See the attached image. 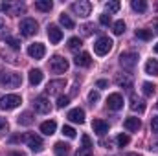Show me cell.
Returning a JSON list of instances; mask_svg holds the SVG:
<instances>
[{"label":"cell","mask_w":158,"mask_h":156,"mask_svg":"<svg viewBox=\"0 0 158 156\" xmlns=\"http://www.w3.org/2000/svg\"><path fill=\"white\" fill-rule=\"evenodd\" d=\"M88 101H90L92 105H94L96 101H99V92H94V90H92V92L88 94Z\"/></svg>","instance_id":"39"},{"label":"cell","mask_w":158,"mask_h":156,"mask_svg":"<svg viewBox=\"0 0 158 156\" xmlns=\"http://www.w3.org/2000/svg\"><path fill=\"white\" fill-rule=\"evenodd\" d=\"M156 109H158V103H156Z\"/></svg>","instance_id":"52"},{"label":"cell","mask_w":158,"mask_h":156,"mask_svg":"<svg viewBox=\"0 0 158 156\" xmlns=\"http://www.w3.org/2000/svg\"><path fill=\"white\" fill-rule=\"evenodd\" d=\"M68 103H70V97H68V96H59V99H57V109H64Z\"/></svg>","instance_id":"35"},{"label":"cell","mask_w":158,"mask_h":156,"mask_svg":"<svg viewBox=\"0 0 158 156\" xmlns=\"http://www.w3.org/2000/svg\"><path fill=\"white\" fill-rule=\"evenodd\" d=\"M48 39H50L52 44H57V42H61V39H63V31L55 24H50L48 26Z\"/></svg>","instance_id":"14"},{"label":"cell","mask_w":158,"mask_h":156,"mask_svg":"<svg viewBox=\"0 0 158 156\" xmlns=\"http://www.w3.org/2000/svg\"><path fill=\"white\" fill-rule=\"evenodd\" d=\"M20 142H26V143H28V147H30L33 153H40V151H42V147H44V143H42L40 136H37L35 132H28V134L20 136Z\"/></svg>","instance_id":"2"},{"label":"cell","mask_w":158,"mask_h":156,"mask_svg":"<svg viewBox=\"0 0 158 156\" xmlns=\"http://www.w3.org/2000/svg\"><path fill=\"white\" fill-rule=\"evenodd\" d=\"M155 149H158V142H156V143H155Z\"/></svg>","instance_id":"51"},{"label":"cell","mask_w":158,"mask_h":156,"mask_svg":"<svg viewBox=\"0 0 158 156\" xmlns=\"http://www.w3.org/2000/svg\"><path fill=\"white\" fill-rule=\"evenodd\" d=\"M50 70L53 74H64L68 70V61L64 57H61V55H53L50 59Z\"/></svg>","instance_id":"4"},{"label":"cell","mask_w":158,"mask_h":156,"mask_svg":"<svg viewBox=\"0 0 158 156\" xmlns=\"http://www.w3.org/2000/svg\"><path fill=\"white\" fill-rule=\"evenodd\" d=\"M92 129H94V132H96L98 136H103V134L109 132V123L103 121V119H94V121H92Z\"/></svg>","instance_id":"15"},{"label":"cell","mask_w":158,"mask_h":156,"mask_svg":"<svg viewBox=\"0 0 158 156\" xmlns=\"http://www.w3.org/2000/svg\"><path fill=\"white\" fill-rule=\"evenodd\" d=\"M55 129H57V123H55L53 119L40 123V132H42V134H46V136H52V134L55 132Z\"/></svg>","instance_id":"20"},{"label":"cell","mask_w":158,"mask_h":156,"mask_svg":"<svg viewBox=\"0 0 158 156\" xmlns=\"http://www.w3.org/2000/svg\"><path fill=\"white\" fill-rule=\"evenodd\" d=\"M151 129H153V132H156L158 134V116L153 117V121H151Z\"/></svg>","instance_id":"43"},{"label":"cell","mask_w":158,"mask_h":156,"mask_svg":"<svg viewBox=\"0 0 158 156\" xmlns=\"http://www.w3.org/2000/svg\"><path fill=\"white\" fill-rule=\"evenodd\" d=\"M107 84H109V83H107L105 79H99V81H98V88H105Z\"/></svg>","instance_id":"46"},{"label":"cell","mask_w":158,"mask_h":156,"mask_svg":"<svg viewBox=\"0 0 158 156\" xmlns=\"http://www.w3.org/2000/svg\"><path fill=\"white\" fill-rule=\"evenodd\" d=\"M0 9L4 13H7V15H20V13L26 11V6L22 2H4L0 6Z\"/></svg>","instance_id":"7"},{"label":"cell","mask_w":158,"mask_h":156,"mask_svg":"<svg viewBox=\"0 0 158 156\" xmlns=\"http://www.w3.org/2000/svg\"><path fill=\"white\" fill-rule=\"evenodd\" d=\"M52 7H53V2H52V0H37V2H35V9L44 11V13L50 11Z\"/></svg>","instance_id":"25"},{"label":"cell","mask_w":158,"mask_h":156,"mask_svg":"<svg viewBox=\"0 0 158 156\" xmlns=\"http://www.w3.org/2000/svg\"><path fill=\"white\" fill-rule=\"evenodd\" d=\"M81 140H83V147H86V149H92V142H90V138H88L86 134H85Z\"/></svg>","instance_id":"42"},{"label":"cell","mask_w":158,"mask_h":156,"mask_svg":"<svg viewBox=\"0 0 158 156\" xmlns=\"http://www.w3.org/2000/svg\"><path fill=\"white\" fill-rule=\"evenodd\" d=\"M123 127H125L127 130L136 132V130L142 129V121H140V117H127V119L123 121Z\"/></svg>","instance_id":"16"},{"label":"cell","mask_w":158,"mask_h":156,"mask_svg":"<svg viewBox=\"0 0 158 156\" xmlns=\"http://www.w3.org/2000/svg\"><path fill=\"white\" fill-rule=\"evenodd\" d=\"M6 42L13 48V50H20V40L19 39H13V37H6Z\"/></svg>","instance_id":"37"},{"label":"cell","mask_w":158,"mask_h":156,"mask_svg":"<svg viewBox=\"0 0 158 156\" xmlns=\"http://www.w3.org/2000/svg\"><path fill=\"white\" fill-rule=\"evenodd\" d=\"M74 63L77 64V66H90L92 64V57H90V53H86V51H81L76 55V59H74Z\"/></svg>","instance_id":"17"},{"label":"cell","mask_w":158,"mask_h":156,"mask_svg":"<svg viewBox=\"0 0 158 156\" xmlns=\"http://www.w3.org/2000/svg\"><path fill=\"white\" fill-rule=\"evenodd\" d=\"M136 37L142 40H149L153 37V33H151V30H136Z\"/></svg>","instance_id":"32"},{"label":"cell","mask_w":158,"mask_h":156,"mask_svg":"<svg viewBox=\"0 0 158 156\" xmlns=\"http://www.w3.org/2000/svg\"><path fill=\"white\" fill-rule=\"evenodd\" d=\"M7 156H26V154H24V153H20V151H11Z\"/></svg>","instance_id":"47"},{"label":"cell","mask_w":158,"mask_h":156,"mask_svg":"<svg viewBox=\"0 0 158 156\" xmlns=\"http://www.w3.org/2000/svg\"><path fill=\"white\" fill-rule=\"evenodd\" d=\"M0 84L6 88H19L22 84V76L17 72H0Z\"/></svg>","instance_id":"1"},{"label":"cell","mask_w":158,"mask_h":156,"mask_svg":"<svg viewBox=\"0 0 158 156\" xmlns=\"http://www.w3.org/2000/svg\"><path fill=\"white\" fill-rule=\"evenodd\" d=\"M40 81H42V72L37 70V68L30 70V84H31V86H37Z\"/></svg>","instance_id":"22"},{"label":"cell","mask_w":158,"mask_h":156,"mask_svg":"<svg viewBox=\"0 0 158 156\" xmlns=\"http://www.w3.org/2000/svg\"><path fill=\"white\" fill-rule=\"evenodd\" d=\"M44 53H46V48H44V44H40V42H33V44L28 46V55H30L31 59H42Z\"/></svg>","instance_id":"10"},{"label":"cell","mask_w":158,"mask_h":156,"mask_svg":"<svg viewBox=\"0 0 158 156\" xmlns=\"http://www.w3.org/2000/svg\"><path fill=\"white\" fill-rule=\"evenodd\" d=\"M145 74H149V76H158V61L149 59V61L145 63Z\"/></svg>","instance_id":"24"},{"label":"cell","mask_w":158,"mask_h":156,"mask_svg":"<svg viewBox=\"0 0 158 156\" xmlns=\"http://www.w3.org/2000/svg\"><path fill=\"white\" fill-rule=\"evenodd\" d=\"M76 156H92V149H86V147H81L77 151Z\"/></svg>","instance_id":"40"},{"label":"cell","mask_w":158,"mask_h":156,"mask_svg":"<svg viewBox=\"0 0 158 156\" xmlns=\"http://www.w3.org/2000/svg\"><path fill=\"white\" fill-rule=\"evenodd\" d=\"M33 107H35V110L39 112V114H48L50 112V101L44 97V96H39V97H35V101H33Z\"/></svg>","instance_id":"12"},{"label":"cell","mask_w":158,"mask_h":156,"mask_svg":"<svg viewBox=\"0 0 158 156\" xmlns=\"http://www.w3.org/2000/svg\"><path fill=\"white\" fill-rule=\"evenodd\" d=\"M59 20H61V24L66 28V30H74V20L66 15V13H61V17H59Z\"/></svg>","instance_id":"28"},{"label":"cell","mask_w":158,"mask_h":156,"mask_svg":"<svg viewBox=\"0 0 158 156\" xmlns=\"http://www.w3.org/2000/svg\"><path fill=\"white\" fill-rule=\"evenodd\" d=\"M2 28H4V18L0 17V30H2Z\"/></svg>","instance_id":"48"},{"label":"cell","mask_w":158,"mask_h":156,"mask_svg":"<svg viewBox=\"0 0 158 156\" xmlns=\"http://www.w3.org/2000/svg\"><path fill=\"white\" fill-rule=\"evenodd\" d=\"M142 88H143V96H147V97H151L156 92V84H153V83H143Z\"/></svg>","instance_id":"29"},{"label":"cell","mask_w":158,"mask_h":156,"mask_svg":"<svg viewBox=\"0 0 158 156\" xmlns=\"http://www.w3.org/2000/svg\"><path fill=\"white\" fill-rule=\"evenodd\" d=\"M112 31H114V35H121V33L125 31V22H123V20L114 22V26H112Z\"/></svg>","instance_id":"34"},{"label":"cell","mask_w":158,"mask_h":156,"mask_svg":"<svg viewBox=\"0 0 158 156\" xmlns=\"http://www.w3.org/2000/svg\"><path fill=\"white\" fill-rule=\"evenodd\" d=\"M81 31H83L85 37H88V35H92V31H96V30H94V24H85V26L81 28Z\"/></svg>","instance_id":"38"},{"label":"cell","mask_w":158,"mask_h":156,"mask_svg":"<svg viewBox=\"0 0 158 156\" xmlns=\"http://www.w3.org/2000/svg\"><path fill=\"white\" fill-rule=\"evenodd\" d=\"M127 156H140V154H136V153H131V154H127Z\"/></svg>","instance_id":"49"},{"label":"cell","mask_w":158,"mask_h":156,"mask_svg":"<svg viewBox=\"0 0 158 156\" xmlns=\"http://www.w3.org/2000/svg\"><path fill=\"white\" fill-rule=\"evenodd\" d=\"M6 130H7V121H6L4 117H0V134L6 132Z\"/></svg>","instance_id":"44"},{"label":"cell","mask_w":158,"mask_h":156,"mask_svg":"<svg viewBox=\"0 0 158 156\" xmlns=\"http://www.w3.org/2000/svg\"><path fill=\"white\" fill-rule=\"evenodd\" d=\"M112 40L109 39V37H99V39L94 42V51L98 53V55H107L110 50H112Z\"/></svg>","instance_id":"6"},{"label":"cell","mask_w":158,"mask_h":156,"mask_svg":"<svg viewBox=\"0 0 158 156\" xmlns=\"http://www.w3.org/2000/svg\"><path fill=\"white\" fill-rule=\"evenodd\" d=\"M37 28H39V24H37V20L35 18H22L20 20V24H19V30H20V33L24 35V37H31L33 33H37Z\"/></svg>","instance_id":"3"},{"label":"cell","mask_w":158,"mask_h":156,"mask_svg":"<svg viewBox=\"0 0 158 156\" xmlns=\"http://www.w3.org/2000/svg\"><path fill=\"white\" fill-rule=\"evenodd\" d=\"M68 119L70 121H74V123H85V110L83 109H72L70 112H68Z\"/></svg>","instance_id":"18"},{"label":"cell","mask_w":158,"mask_h":156,"mask_svg":"<svg viewBox=\"0 0 158 156\" xmlns=\"http://www.w3.org/2000/svg\"><path fill=\"white\" fill-rule=\"evenodd\" d=\"M151 28H153V30H151V33H155V35H158V18H155V20H153Z\"/></svg>","instance_id":"45"},{"label":"cell","mask_w":158,"mask_h":156,"mask_svg":"<svg viewBox=\"0 0 158 156\" xmlns=\"http://www.w3.org/2000/svg\"><path fill=\"white\" fill-rule=\"evenodd\" d=\"M20 103H22L20 96H17V94H7V96H4V97L0 99V109H2V110H13V109H17Z\"/></svg>","instance_id":"5"},{"label":"cell","mask_w":158,"mask_h":156,"mask_svg":"<svg viewBox=\"0 0 158 156\" xmlns=\"http://www.w3.org/2000/svg\"><path fill=\"white\" fill-rule=\"evenodd\" d=\"M64 86H66V81H64V79H55V81H50V83H48V86H46V94L55 96V94H59Z\"/></svg>","instance_id":"11"},{"label":"cell","mask_w":158,"mask_h":156,"mask_svg":"<svg viewBox=\"0 0 158 156\" xmlns=\"http://www.w3.org/2000/svg\"><path fill=\"white\" fill-rule=\"evenodd\" d=\"M63 134H64L66 138H76V129H74V127L64 125V127H63Z\"/></svg>","instance_id":"36"},{"label":"cell","mask_w":158,"mask_h":156,"mask_svg":"<svg viewBox=\"0 0 158 156\" xmlns=\"http://www.w3.org/2000/svg\"><path fill=\"white\" fill-rule=\"evenodd\" d=\"M81 46H83V42H81L79 37H72V39H68V48H70L72 51H77Z\"/></svg>","instance_id":"30"},{"label":"cell","mask_w":158,"mask_h":156,"mask_svg":"<svg viewBox=\"0 0 158 156\" xmlns=\"http://www.w3.org/2000/svg\"><path fill=\"white\" fill-rule=\"evenodd\" d=\"M105 9H107L109 13H116V11H119V2L118 0H110V2H107V4H105Z\"/></svg>","instance_id":"31"},{"label":"cell","mask_w":158,"mask_h":156,"mask_svg":"<svg viewBox=\"0 0 158 156\" xmlns=\"http://www.w3.org/2000/svg\"><path fill=\"white\" fill-rule=\"evenodd\" d=\"M17 121H19V125H31L33 123V114L31 112H22L17 117Z\"/></svg>","instance_id":"26"},{"label":"cell","mask_w":158,"mask_h":156,"mask_svg":"<svg viewBox=\"0 0 158 156\" xmlns=\"http://www.w3.org/2000/svg\"><path fill=\"white\" fill-rule=\"evenodd\" d=\"M129 142H131V138H129L127 134H118V136H116V143H118V147H125V145H129Z\"/></svg>","instance_id":"33"},{"label":"cell","mask_w":158,"mask_h":156,"mask_svg":"<svg viewBox=\"0 0 158 156\" xmlns=\"http://www.w3.org/2000/svg\"><path fill=\"white\" fill-rule=\"evenodd\" d=\"M53 151H55V156H68L70 154V145L63 143V142H57L53 145Z\"/></svg>","instance_id":"21"},{"label":"cell","mask_w":158,"mask_h":156,"mask_svg":"<svg viewBox=\"0 0 158 156\" xmlns=\"http://www.w3.org/2000/svg\"><path fill=\"white\" fill-rule=\"evenodd\" d=\"M131 110H134V112H140V114L145 110V103H143V101H142L138 96H134V94L131 96Z\"/></svg>","instance_id":"19"},{"label":"cell","mask_w":158,"mask_h":156,"mask_svg":"<svg viewBox=\"0 0 158 156\" xmlns=\"http://www.w3.org/2000/svg\"><path fill=\"white\" fill-rule=\"evenodd\" d=\"M116 84L123 86V88H132V79L129 77V76H125V74L123 76L119 74V76H116Z\"/></svg>","instance_id":"23"},{"label":"cell","mask_w":158,"mask_h":156,"mask_svg":"<svg viewBox=\"0 0 158 156\" xmlns=\"http://www.w3.org/2000/svg\"><path fill=\"white\" fill-rule=\"evenodd\" d=\"M119 64H121L125 70H134V66L138 64V55H136L134 51L121 53V55H119Z\"/></svg>","instance_id":"8"},{"label":"cell","mask_w":158,"mask_h":156,"mask_svg":"<svg viewBox=\"0 0 158 156\" xmlns=\"http://www.w3.org/2000/svg\"><path fill=\"white\" fill-rule=\"evenodd\" d=\"M131 6H132V9L138 11V13H145V11H147V2H143V0H132Z\"/></svg>","instance_id":"27"},{"label":"cell","mask_w":158,"mask_h":156,"mask_svg":"<svg viewBox=\"0 0 158 156\" xmlns=\"http://www.w3.org/2000/svg\"><path fill=\"white\" fill-rule=\"evenodd\" d=\"M155 51L158 53V44H155Z\"/></svg>","instance_id":"50"},{"label":"cell","mask_w":158,"mask_h":156,"mask_svg":"<svg viewBox=\"0 0 158 156\" xmlns=\"http://www.w3.org/2000/svg\"><path fill=\"white\" fill-rule=\"evenodd\" d=\"M72 11L79 17H88L90 11H92V4L88 0H79L76 4H72Z\"/></svg>","instance_id":"9"},{"label":"cell","mask_w":158,"mask_h":156,"mask_svg":"<svg viewBox=\"0 0 158 156\" xmlns=\"http://www.w3.org/2000/svg\"><path fill=\"white\" fill-rule=\"evenodd\" d=\"M99 22H101L103 26H109V24L112 22V20H110V15H101V17H99Z\"/></svg>","instance_id":"41"},{"label":"cell","mask_w":158,"mask_h":156,"mask_svg":"<svg viewBox=\"0 0 158 156\" xmlns=\"http://www.w3.org/2000/svg\"><path fill=\"white\" fill-rule=\"evenodd\" d=\"M107 107H109L110 110H119V109L123 107V97H121V94H110V96L107 97Z\"/></svg>","instance_id":"13"}]
</instances>
